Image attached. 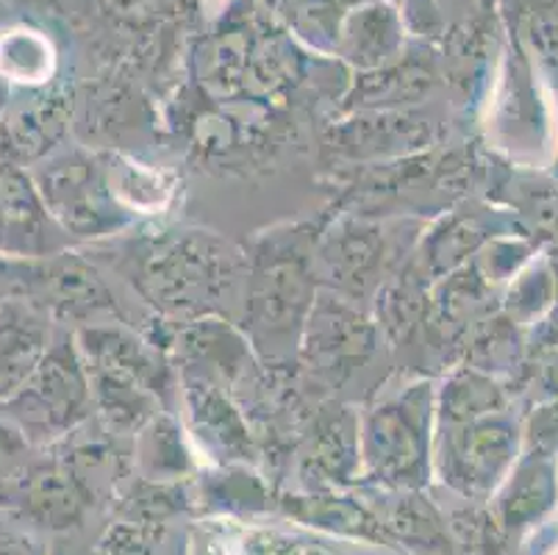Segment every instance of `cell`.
Wrapping results in <instances>:
<instances>
[{"label": "cell", "mask_w": 558, "mask_h": 555, "mask_svg": "<svg viewBox=\"0 0 558 555\" xmlns=\"http://www.w3.org/2000/svg\"><path fill=\"white\" fill-rule=\"evenodd\" d=\"M117 500V522H131L142 528H167L192 508L190 488L181 481H142L120 488L111 503Z\"/></svg>", "instance_id": "cell-24"}, {"label": "cell", "mask_w": 558, "mask_h": 555, "mask_svg": "<svg viewBox=\"0 0 558 555\" xmlns=\"http://www.w3.org/2000/svg\"><path fill=\"white\" fill-rule=\"evenodd\" d=\"M556 503L558 478L553 458L531 450L511 467L506 481L492 497L489 511L509 539L539 526L542 519L556 508Z\"/></svg>", "instance_id": "cell-15"}, {"label": "cell", "mask_w": 558, "mask_h": 555, "mask_svg": "<svg viewBox=\"0 0 558 555\" xmlns=\"http://www.w3.org/2000/svg\"><path fill=\"white\" fill-rule=\"evenodd\" d=\"M434 406L430 384H409L380 400L359 425L362 475L389 492H423L434 478Z\"/></svg>", "instance_id": "cell-2"}, {"label": "cell", "mask_w": 558, "mask_h": 555, "mask_svg": "<svg viewBox=\"0 0 558 555\" xmlns=\"http://www.w3.org/2000/svg\"><path fill=\"white\" fill-rule=\"evenodd\" d=\"M303 334V353L317 373L333 381L364 364L378 345V328L353 309L348 298H337L333 292L314 298Z\"/></svg>", "instance_id": "cell-9"}, {"label": "cell", "mask_w": 558, "mask_h": 555, "mask_svg": "<svg viewBox=\"0 0 558 555\" xmlns=\"http://www.w3.org/2000/svg\"><path fill=\"white\" fill-rule=\"evenodd\" d=\"M95 411L93 381L78 342L68 330H59L43 364L34 375L0 403L7 417L37 450L59 445L89 422Z\"/></svg>", "instance_id": "cell-3"}, {"label": "cell", "mask_w": 558, "mask_h": 555, "mask_svg": "<svg viewBox=\"0 0 558 555\" xmlns=\"http://www.w3.org/2000/svg\"><path fill=\"white\" fill-rule=\"evenodd\" d=\"M89 381H93V400L100 425L114 439L136 436L159 411V397L134 381L109 373H89Z\"/></svg>", "instance_id": "cell-22"}, {"label": "cell", "mask_w": 558, "mask_h": 555, "mask_svg": "<svg viewBox=\"0 0 558 555\" xmlns=\"http://www.w3.org/2000/svg\"><path fill=\"white\" fill-rule=\"evenodd\" d=\"M556 305H558V281H556Z\"/></svg>", "instance_id": "cell-34"}, {"label": "cell", "mask_w": 558, "mask_h": 555, "mask_svg": "<svg viewBox=\"0 0 558 555\" xmlns=\"http://www.w3.org/2000/svg\"><path fill=\"white\" fill-rule=\"evenodd\" d=\"M37 453V447L0 414V511L14 514Z\"/></svg>", "instance_id": "cell-29"}, {"label": "cell", "mask_w": 558, "mask_h": 555, "mask_svg": "<svg viewBox=\"0 0 558 555\" xmlns=\"http://www.w3.org/2000/svg\"><path fill=\"white\" fill-rule=\"evenodd\" d=\"M276 508L292 522L312 528V531L331 533L339 539L367 542L375 547H389V539L380 528L369 500L339 492H292L276 495Z\"/></svg>", "instance_id": "cell-16"}, {"label": "cell", "mask_w": 558, "mask_h": 555, "mask_svg": "<svg viewBox=\"0 0 558 555\" xmlns=\"http://www.w3.org/2000/svg\"><path fill=\"white\" fill-rule=\"evenodd\" d=\"M134 458L142 478L150 481H181L192 470L179 425L170 417L156 414L148 425L134 436Z\"/></svg>", "instance_id": "cell-26"}, {"label": "cell", "mask_w": 558, "mask_h": 555, "mask_svg": "<svg viewBox=\"0 0 558 555\" xmlns=\"http://www.w3.org/2000/svg\"><path fill=\"white\" fill-rule=\"evenodd\" d=\"M481 239H484V231L473 217H450L425 239L423 273L434 275V278L456 273L459 267H464L470 253L478 251Z\"/></svg>", "instance_id": "cell-27"}, {"label": "cell", "mask_w": 558, "mask_h": 555, "mask_svg": "<svg viewBox=\"0 0 558 555\" xmlns=\"http://www.w3.org/2000/svg\"><path fill=\"white\" fill-rule=\"evenodd\" d=\"M32 176L53 222L70 237H106L123 222L104 167H98V161L86 153H50Z\"/></svg>", "instance_id": "cell-6"}, {"label": "cell", "mask_w": 558, "mask_h": 555, "mask_svg": "<svg viewBox=\"0 0 558 555\" xmlns=\"http://www.w3.org/2000/svg\"><path fill=\"white\" fill-rule=\"evenodd\" d=\"M53 56L39 31L12 28L0 37V75L17 84H43L50 73Z\"/></svg>", "instance_id": "cell-28"}, {"label": "cell", "mask_w": 558, "mask_h": 555, "mask_svg": "<svg viewBox=\"0 0 558 555\" xmlns=\"http://www.w3.org/2000/svg\"><path fill=\"white\" fill-rule=\"evenodd\" d=\"M56 323L25 300L0 298V403L32 378L56 339Z\"/></svg>", "instance_id": "cell-13"}, {"label": "cell", "mask_w": 558, "mask_h": 555, "mask_svg": "<svg viewBox=\"0 0 558 555\" xmlns=\"http://www.w3.org/2000/svg\"><path fill=\"white\" fill-rule=\"evenodd\" d=\"M378 328L392 339H409L417 325L425 323V312H428V292H425V273L423 269H403L395 275L392 281L384 283L378 289Z\"/></svg>", "instance_id": "cell-25"}, {"label": "cell", "mask_w": 558, "mask_h": 555, "mask_svg": "<svg viewBox=\"0 0 558 555\" xmlns=\"http://www.w3.org/2000/svg\"><path fill=\"white\" fill-rule=\"evenodd\" d=\"M369 500L380 528L387 533L389 547L411 555H456L453 533L448 514L439 511L434 500L423 492H389Z\"/></svg>", "instance_id": "cell-12"}, {"label": "cell", "mask_w": 558, "mask_h": 555, "mask_svg": "<svg viewBox=\"0 0 558 555\" xmlns=\"http://www.w3.org/2000/svg\"><path fill=\"white\" fill-rule=\"evenodd\" d=\"M314 298L308 258L295 248H272L258 256L247 281V323L262 342L289 348L306 328Z\"/></svg>", "instance_id": "cell-7"}, {"label": "cell", "mask_w": 558, "mask_h": 555, "mask_svg": "<svg viewBox=\"0 0 558 555\" xmlns=\"http://www.w3.org/2000/svg\"><path fill=\"white\" fill-rule=\"evenodd\" d=\"M400 31L403 28L392 9L384 3H364L344 14L333 48L356 68L375 70L398 53L403 39Z\"/></svg>", "instance_id": "cell-20"}, {"label": "cell", "mask_w": 558, "mask_h": 555, "mask_svg": "<svg viewBox=\"0 0 558 555\" xmlns=\"http://www.w3.org/2000/svg\"><path fill=\"white\" fill-rule=\"evenodd\" d=\"M131 262V283L167 314L211 312L242 278L236 253L201 231L145 242Z\"/></svg>", "instance_id": "cell-1"}, {"label": "cell", "mask_w": 558, "mask_h": 555, "mask_svg": "<svg viewBox=\"0 0 558 555\" xmlns=\"http://www.w3.org/2000/svg\"><path fill=\"white\" fill-rule=\"evenodd\" d=\"M50 217L34 176L0 159V256H48Z\"/></svg>", "instance_id": "cell-11"}, {"label": "cell", "mask_w": 558, "mask_h": 555, "mask_svg": "<svg viewBox=\"0 0 558 555\" xmlns=\"http://www.w3.org/2000/svg\"><path fill=\"white\" fill-rule=\"evenodd\" d=\"M165 528H142L131 522H111L95 555H161L159 539Z\"/></svg>", "instance_id": "cell-31"}, {"label": "cell", "mask_w": 558, "mask_h": 555, "mask_svg": "<svg viewBox=\"0 0 558 555\" xmlns=\"http://www.w3.org/2000/svg\"><path fill=\"white\" fill-rule=\"evenodd\" d=\"M75 342L89 373L134 381L156 397H165L170 389V366L165 359L120 325H81Z\"/></svg>", "instance_id": "cell-10"}, {"label": "cell", "mask_w": 558, "mask_h": 555, "mask_svg": "<svg viewBox=\"0 0 558 555\" xmlns=\"http://www.w3.org/2000/svg\"><path fill=\"white\" fill-rule=\"evenodd\" d=\"M486 292H489V283L478 267L464 264L456 273L445 275L442 283L428 298V312H425V323L436 342H459L461 336L484 323L481 314L486 309Z\"/></svg>", "instance_id": "cell-19"}, {"label": "cell", "mask_w": 558, "mask_h": 555, "mask_svg": "<svg viewBox=\"0 0 558 555\" xmlns=\"http://www.w3.org/2000/svg\"><path fill=\"white\" fill-rule=\"evenodd\" d=\"M434 442V472L466 503H489L511 467L517 464L520 436L504 414L439 425Z\"/></svg>", "instance_id": "cell-5"}, {"label": "cell", "mask_w": 558, "mask_h": 555, "mask_svg": "<svg viewBox=\"0 0 558 555\" xmlns=\"http://www.w3.org/2000/svg\"><path fill=\"white\" fill-rule=\"evenodd\" d=\"M484 503H466V508L448 517L453 533L456 555H497L506 533L495 522L492 511H484Z\"/></svg>", "instance_id": "cell-30"}, {"label": "cell", "mask_w": 558, "mask_h": 555, "mask_svg": "<svg viewBox=\"0 0 558 555\" xmlns=\"http://www.w3.org/2000/svg\"><path fill=\"white\" fill-rule=\"evenodd\" d=\"M70 109L59 95H34L0 122V159L20 167L39 165L56 153L68 131Z\"/></svg>", "instance_id": "cell-17"}, {"label": "cell", "mask_w": 558, "mask_h": 555, "mask_svg": "<svg viewBox=\"0 0 558 555\" xmlns=\"http://www.w3.org/2000/svg\"><path fill=\"white\" fill-rule=\"evenodd\" d=\"M98 503L95 488L78 475L68 458L56 447H45L37 453V461L25 478L14 514L45 536H56L78 531Z\"/></svg>", "instance_id": "cell-8"}, {"label": "cell", "mask_w": 558, "mask_h": 555, "mask_svg": "<svg viewBox=\"0 0 558 555\" xmlns=\"http://www.w3.org/2000/svg\"><path fill=\"white\" fill-rule=\"evenodd\" d=\"M186 403H190L197 436L209 450H215L226 461H240L251 456V436L236 409L220 395L215 384L203 378L186 381Z\"/></svg>", "instance_id": "cell-21"}, {"label": "cell", "mask_w": 558, "mask_h": 555, "mask_svg": "<svg viewBox=\"0 0 558 555\" xmlns=\"http://www.w3.org/2000/svg\"><path fill=\"white\" fill-rule=\"evenodd\" d=\"M0 555H50L48 536L17 514L0 511Z\"/></svg>", "instance_id": "cell-32"}, {"label": "cell", "mask_w": 558, "mask_h": 555, "mask_svg": "<svg viewBox=\"0 0 558 555\" xmlns=\"http://www.w3.org/2000/svg\"><path fill=\"white\" fill-rule=\"evenodd\" d=\"M527 447L542 456H553L558 450V400L534 411L527 422Z\"/></svg>", "instance_id": "cell-33"}, {"label": "cell", "mask_w": 558, "mask_h": 555, "mask_svg": "<svg viewBox=\"0 0 558 555\" xmlns=\"http://www.w3.org/2000/svg\"><path fill=\"white\" fill-rule=\"evenodd\" d=\"M0 281L7 283L12 298L32 303L56 325L89 323L100 314H120L104 275L78 253L0 256Z\"/></svg>", "instance_id": "cell-4"}, {"label": "cell", "mask_w": 558, "mask_h": 555, "mask_svg": "<svg viewBox=\"0 0 558 555\" xmlns=\"http://www.w3.org/2000/svg\"><path fill=\"white\" fill-rule=\"evenodd\" d=\"M319 262L333 292L356 300L378 287L384 267V237L367 222H348L328 237L319 251Z\"/></svg>", "instance_id": "cell-18"}, {"label": "cell", "mask_w": 558, "mask_h": 555, "mask_svg": "<svg viewBox=\"0 0 558 555\" xmlns=\"http://www.w3.org/2000/svg\"><path fill=\"white\" fill-rule=\"evenodd\" d=\"M506 397L500 384L489 373H481L475 366H459L448 375L436 395V414L439 425H459V422L484 420V417L500 414Z\"/></svg>", "instance_id": "cell-23"}, {"label": "cell", "mask_w": 558, "mask_h": 555, "mask_svg": "<svg viewBox=\"0 0 558 555\" xmlns=\"http://www.w3.org/2000/svg\"><path fill=\"white\" fill-rule=\"evenodd\" d=\"M301 456V492H339L362 475L359 422L348 409H326Z\"/></svg>", "instance_id": "cell-14"}, {"label": "cell", "mask_w": 558, "mask_h": 555, "mask_svg": "<svg viewBox=\"0 0 558 555\" xmlns=\"http://www.w3.org/2000/svg\"><path fill=\"white\" fill-rule=\"evenodd\" d=\"M556 3H558V0H556Z\"/></svg>", "instance_id": "cell-35"}]
</instances>
